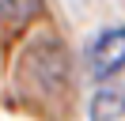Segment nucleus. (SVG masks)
Listing matches in <instances>:
<instances>
[{"mask_svg": "<svg viewBox=\"0 0 125 121\" xmlns=\"http://www.w3.org/2000/svg\"><path fill=\"white\" fill-rule=\"evenodd\" d=\"M15 80L31 98H42V102L61 98L68 91V53H64V45L53 34L31 38L23 57H19Z\"/></svg>", "mask_w": 125, "mask_h": 121, "instance_id": "nucleus-1", "label": "nucleus"}, {"mask_svg": "<svg viewBox=\"0 0 125 121\" xmlns=\"http://www.w3.org/2000/svg\"><path fill=\"white\" fill-rule=\"evenodd\" d=\"M87 68H91V76H99V80H106V76H114V72L125 68V27H110V30H102L91 42V49H87Z\"/></svg>", "mask_w": 125, "mask_h": 121, "instance_id": "nucleus-2", "label": "nucleus"}, {"mask_svg": "<svg viewBox=\"0 0 125 121\" xmlns=\"http://www.w3.org/2000/svg\"><path fill=\"white\" fill-rule=\"evenodd\" d=\"M42 11V0H0V30H23Z\"/></svg>", "mask_w": 125, "mask_h": 121, "instance_id": "nucleus-3", "label": "nucleus"}, {"mask_svg": "<svg viewBox=\"0 0 125 121\" xmlns=\"http://www.w3.org/2000/svg\"><path fill=\"white\" fill-rule=\"evenodd\" d=\"M125 113V87H102L91 98V121H117Z\"/></svg>", "mask_w": 125, "mask_h": 121, "instance_id": "nucleus-4", "label": "nucleus"}]
</instances>
